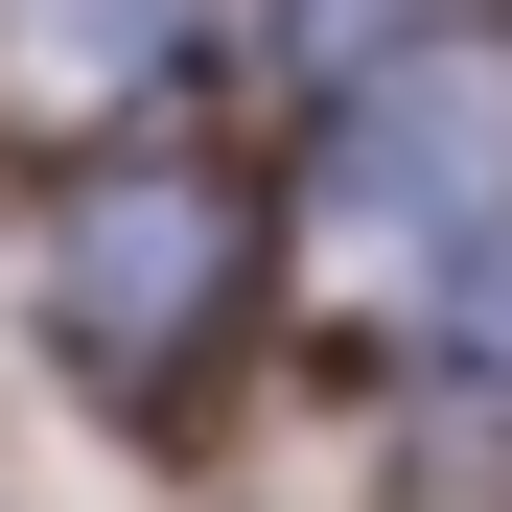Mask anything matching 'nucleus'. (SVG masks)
Here are the masks:
<instances>
[{
  "label": "nucleus",
  "instance_id": "nucleus-1",
  "mask_svg": "<svg viewBox=\"0 0 512 512\" xmlns=\"http://www.w3.org/2000/svg\"><path fill=\"white\" fill-rule=\"evenodd\" d=\"M210 280H233V210H210V187H163V163H140V187H94V210H70V256H47V303H70V350H94V373L187 350Z\"/></svg>",
  "mask_w": 512,
  "mask_h": 512
},
{
  "label": "nucleus",
  "instance_id": "nucleus-2",
  "mask_svg": "<svg viewBox=\"0 0 512 512\" xmlns=\"http://www.w3.org/2000/svg\"><path fill=\"white\" fill-rule=\"evenodd\" d=\"M350 233H466L512 210V70H396V94L350 117V187H326Z\"/></svg>",
  "mask_w": 512,
  "mask_h": 512
},
{
  "label": "nucleus",
  "instance_id": "nucleus-3",
  "mask_svg": "<svg viewBox=\"0 0 512 512\" xmlns=\"http://www.w3.org/2000/svg\"><path fill=\"white\" fill-rule=\"evenodd\" d=\"M187 24H210V0H0V94H24V117H117Z\"/></svg>",
  "mask_w": 512,
  "mask_h": 512
},
{
  "label": "nucleus",
  "instance_id": "nucleus-4",
  "mask_svg": "<svg viewBox=\"0 0 512 512\" xmlns=\"http://www.w3.org/2000/svg\"><path fill=\"white\" fill-rule=\"evenodd\" d=\"M443 303H466V350H512V210H489V233L443 256Z\"/></svg>",
  "mask_w": 512,
  "mask_h": 512
},
{
  "label": "nucleus",
  "instance_id": "nucleus-5",
  "mask_svg": "<svg viewBox=\"0 0 512 512\" xmlns=\"http://www.w3.org/2000/svg\"><path fill=\"white\" fill-rule=\"evenodd\" d=\"M303 24H373V0H303Z\"/></svg>",
  "mask_w": 512,
  "mask_h": 512
}]
</instances>
